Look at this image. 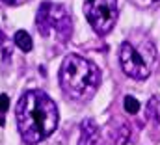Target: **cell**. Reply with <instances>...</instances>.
<instances>
[{"label": "cell", "mask_w": 160, "mask_h": 145, "mask_svg": "<svg viewBox=\"0 0 160 145\" xmlns=\"http://www.w3.org/2000/svg\"><path fill=\"white\" fill-rule=\"evenodd\" d=\"M6 43V36H4V32L0 30V45H4Z\"/></svg>", "instance_id": "12"}, {"label": "cell", "mask_w": 160, "mask_h": 145, "mask_svg": "<svg viewBox=\"0 0 160 145\" xmlns=\"http://www.w3.org/2000/svg\"><path fill=\"white\" fill-rule=\"evenodd\" d=\"M78 145H102L99 127L93 119H86L80 125V142Z\"/></svg>", "instance_id": "6"}, {"label": "cell", "mask_w": 160, "mask_h": 145, "mask_svg": "<svg viewBox=\"0 0 160 145\" xmlns=\"http://www.w3.org/2000/svg\"><path fill=\"white\" fill-rule=\"evenodd\" d=\"M36 28L45 39L54 37L60 43H65L71 39V34H73L71 13L62 4L43 2L36 15Z\"/></svg>", "instance_id": "4"}, {"label": "cell", "mask_w": 160, "mask_h": 145, "mask_svg": "<svg viewBox=\"0 0 160 145\" xmlns=\"http://www.w3.org/2000/svg\"><path fill=\"white\" fill-rule=\"evenodd\" d=\"M123 106H125V112L127 113H130V115H134V113H138L140 112V101L138 99H134L132 95H127L125 99H123Z\"/></svg>", "instance_id": "10"}, {"label": "cell", "mask_w": 160, "mask_h": 145, "mask_svg": "<svg viewBox=\"0 0 160 145\" xmlns=\"http://www.w3.org/2000/svg\"><path fill=\"white\" fill-rule=\"evenodd\" d=\"M128 140H130V127L127 123L118 125L110 132V145H125Z\"/></svg>", "instance_id": "7"}, {"label": "cell", "mask_w": 160, "mask_h": 145, "mask_svg": "<svg viewBox=\"0 0 160 145\" xmlns=\"http://www.w3.org/2000/svg\"><path fill=\"white\" fill-rule=\"evenodd\" d=\"M15 115L21 138L28 145L47 140L58 128L60 121L56 102L41 89L26 91L17 102Z\"/></svg>", "instance_id": "1"}, {"label": "cell", "mask_w": 160, "mask_h": 145, "mask_svg": "<svg viewBox=\"0 0 160 145\" xmlns=\"http://www.w3.org/2000/svg\"><path fill=\"white\" fill-rule=\"evenodd\" d=\"M84 15L95 34L106 36L118 22V0H84Z\"/></svg>", "instance_id": "5"}, {"label": "cell", "mask_w": 160, "mask_h": 145, "mask_svg": "<svg viewBox=\"0 0 160 145\" xmlns=\"http://www.w3.org/2000/svg\"><path fill=\"white\" fill-rule=\"evenodd\" d=\"M4 2H8V4H17L19 0H4Z\"/></svg>", "instance_id": "13"}, {"label": "cell", "mask_w": 160, "mask_h": 145, "mask_svg": "<svg viewBox=\"0 0 160 145\" xmlns=\"http://www.w3.org/2000/svg\"><path fill=\"white\" fill-rule=\"evenodd\" d=\"M145 117L147 121H153V123H160V97L158 95H153L145 106Z\"/></svg>", "instance_id": "8"}, {"label": "cell", "mask_w": 160, "mask_h": 145, "mask_svg": "<svg viewBox=\"0 0 160 145\" xmlns=\"http://www.w3.org/2000/svg\"><path fill=\"white\" fill-rule=\"evenodd\" d=\"M157 62V48L151 39L140 37L138 43L123 41L119 47V63L127 76L134 80H145Z\"/></svg>", "instance_id": "3"}, {"label": "cell", "mask_w": 160, "mask_h": 145, "mask_svg": "<svg viewBox=\"0 0 160 145\" xmlns=\"http://www.w3.org/2000/svg\"><path fill=\"white\" fill-rule=\"evenodd\" d=\"M8 110H9V97L6 93H2L0 95V113H6Z\"/></svg>", "instance_id": "11"}, {"label": "cell", "mask_w": 160, "mask_h": 145, "mask_svg": "<svg viewBox=\"0 0 160 145\" xmlns=\"http://www.w3.org/2000/svg\"><path fill=\"white\" fill-rule=\"evenodd\" d=\"M15 45H17L22 52H30V50H32V47H34V41H32V37H30L28 32L19 30V32L15 34Z\"/></svg>", "instance_id": "9"}, {"label": "cell", "mask_w": 160, "mask_h": 145, "mask_svg": "<svg viewBox=\"0 0 160 145\" xmlns=\"http://www.w3.org/2000/svg\"><path fill=\"white\" fill-rule=\"evenodd\" d=\"M58 76L63 93L78 102L89 101L101 86V69L78 54L65 56Z\"/></svg>", "instance_id": "2"}]
</instances>
